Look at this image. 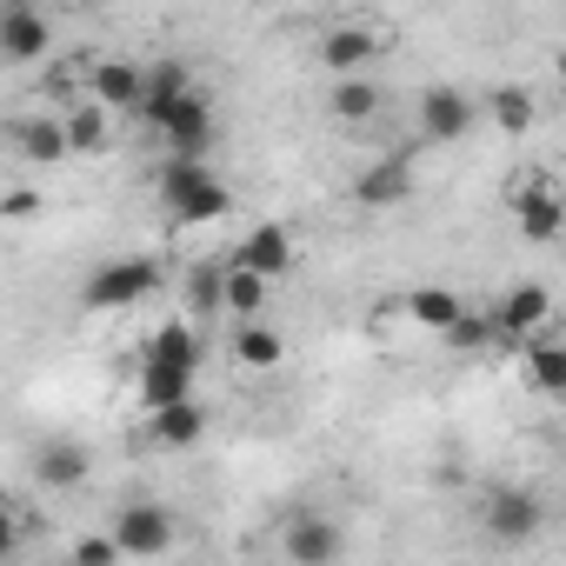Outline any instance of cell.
I'll list each match as a JSON object with an SVG mask.
<instances>
[{
    "label": "cell",
    "instance_id": "10",
    "mask_svg": "<svg viewBox=\"0 0 566 566\" xmlns=\"http://www.w3.org/2000/svg\"><path fill=\"white\" fill-rule=\"evenodd\" d=\"M513 220H520V233L539 247V240H553L559 233V193L553 187H539V180H526L520 193H513Z\"/></svg>",
    "mask_w": 566,
    "mask_h": 566
},
{
    "label": "cell",
    "instance_id": "25",
    "mask_svg": "<svg viewBox=\"0 0 566 566\" xmlns=\"http://www.w3.org/2000/svg\"><path fill=\"white\" fill-rule=\"evenodd\" d=\"M187 307H193V314H220V307H227V266L200 260V266L187 273Z\"/></svg>",
    "mask_w": 566,
    "mask_h": 566
},
{
    "label": "cell",
    "instance_id": "9",
    "mask_svg": "<svg viewBox=\"0 0 566 566\" xmlns=\"http://www.w3.org/2000/svg\"><path fill=\"white\" fill-rule=\"evenodd\" d=\"M287 559H301V566H321V559H334L340 553V526L334 520H321V513H294L287 520Z\"/></svg>",
    "mask_w": 566,
    "mask_h": 566
},
{
    "label": "cell",
    "instance_id": "13",
    "mask_svg": "<svg viewBox=\"0 0 566 566\" xmlns=\"http://www.w3.org/2000/svg\"><path fill=\"white\" fill-rule=\"evenodd\" d=\"M407 193H413V167L407 160H380V167H367L354 180V200L360 207H400Z\"/></svg>",
    "mask_w": 566,
    "mask_h": 566
},
{
    "label": "cell",
    "instance_id": "17",
    "mask_svg": "<svg viewBox=\"0 0 566 566\" xmlns=\"http://www.w3.org/2000/svg\"><path fill=\"white\" fill-rule=\"evenodd\" d=\"M140 94H147V74H134L127 61H101L94 67V101L101 107H140Z\"/></svg>",
    "mask_w": 566,
    "mask_h": 566
},
{
    "label": "cell",
    "instance_id": "14",
    "mask_svg": "<svg viewBox=\"0 0 566 566\" xmlns=\"http://www.w3.org/2000/svg\"><path fill=\"white\" fill-rule=\"evenodd\" d=\"M546 314H553V294H546V287H513V294L500 301V327L520 334V340H533V334L546 327Z\"/></svg>",
    "mask_w": 566,
    "mask_h": 566
},
{
    "label": "cell",
    "instance_id": "15",
    "mask_svg": "<svg viewBox=\"0 0 566 566\" xmlns=\"http://www.w3.org/2000/svg\"><path fill=\"white\" fill-rule=\"evenodd\" d=\"M266 287H273V280H266L260 266H240V260H227V314H240V321H260V314H266Z\"/></svg>",
    "mask_w": 566,
    "mask_h": 566
},
{
    "label": "cell",
    "instance_id": "8",
    "mask_svg": "<svg viewBox=\"0 0 566 566\" xmlns=\"http://www.w3.org/2000/svg\"><path fill=\"white\" fill-rule=\"evenodd\" d=\"M374 61H380V34L374 28H334L321 41V67L327 74H367Z\"/></svg>",
    "mask_w": 566,
    "mask_h": 566
},
{
    "label": "cell",
    "instance_id": "27",
    "mask_svg": "<svg viewBox=\"0 0 566 566\" xmlns=\"http://www.w3.org/2000/svg\"><path fill=\"white\" fill-rule=\"evenodd\" d=\"M147 360H167V367H193L200 354H193V334H187L180 321H167V327H154V340H147Z\"/></svg>",
    "mask_w": 566,
    "mask_h": 566
},
{
    "label": "cell",
    "instance_id": "18",
    "mask_svg": "<svg viewBox=\"0 0 566 566\" xmlns=\"http://www.w3.org/2000/svg\"><path fill=\"white\" fill-rule=\"evenodd\" d=\"M180 94H193V81H187V67L180 61H160L154 74H147V94H140V114H147V127L180 101Z\"/></svg>",
    "mask_w": 566,
    "mask_h": 566
},
{
    "label": "cell",
    "instance_id": "21",
    "mask_svg": "<svg viewBox=\"0 0 566 566\" xmlns=\"http://www.w3.org/2000/svg\"><path fill=\"white\" fill-rule=\"evenodd\" d=\"M526 380L539 394H566V340H526Z\"/></svg>",
    "mask_w": 566,
    "mask_h": 566
},
{
    "label": "cell",
    "instance_id": "30",
    "mask_svg": "<svg viewBox=\"0 0 566 566\" xmlns=\"http://www.w3.org/2000/svg\"><path fill=\"white\" fill-rule=\"evenodd\" d=\"M447 340H453V354H473V347H486V321H473V314H460V321L447 327Z\"/></svg>",
    "mask_w": 566,
    "mask_h": 566
},
{
    "label": "cell",
    "instance_id": "31",
    "mask_svg": "<svg viewBox=\"0 0 566 566\" xmlns=\"http://www.w3.org/2000/svg\"><path fill=\"white\" fill-rule=\"evenodd\" d=\"M553 74H559V87H566V54H559V61H553Z\"/></svg>",
    "mask_w": 566,
    "mask_h": 566
},
{
    "label": "cell",
    "instance_id": "2",
    "mask_svg": "<svg viewBox=\"0 0 566 566\" xmlns=\"http://www.w3.org/2000/svg\"><path fill=\"white\" fill-rule=\"evenodd\" d=\"M154 287H160V260H107V266L87 273L81 307H94V314H120V307L154 301Z\"/></svg>",
    "mask_w": 566,
    "mask_h": 566
},
{
    "label": "cell",
    "instance_id": "28",
    "mask_svg": "<svg viewBox=\"0 0 566 566\" xmlns=\"http://www.w3.org/2000/svg\"><path fill=\"white\" fill-rule=\"evenodd\" d=\"M67 140H74V154H101V147H107V107H101V101L81 107V114L67 120Z\"/></svg>",
    "mask_w": 566,
    "mask_h": 566
},
{
    "label": "cell",
    "instance_id": "12",
    "mask_svg": "<svg viewBox=\"0 0 566 566\" xmlns=\"http://www.w3.org/2000/svg\"><path fill=\"white\" fill-rule=\"evenodd\" d=\"M327 107H334V120H347V127L374 120V114H380V87H374V74H334Z\"/></svg>",
    "mask_w": 566,
    "mask_h": 566
},
{
    "label": "cell",
    "instance_id": "11",
    "mask_svg": "<svg viewBox=\"0 0 566 566\" xmlns=\"http://www.w3.org/2000/svg\"><path fill=\"white\" fill-rule=\"evenodd\" d=\"M0 48H8V61H41L48 54V21L14 0V8L0 14Z\"/></svg>",
    "mask_w": 566,
    "mask_h": 566
},
{
    "label": "cell",
    "instance_id": "23",
    "mask_svg": "<svg viewBox=\"0 0 566 566\" xmlns=\"http://www.w3.org/2000/svg\"><path fill=\"white\" fill-rule=\"evenodd\" d=\"M41 480H48V486H81V480H87V447H81V440L41 447Z\"/></svg>",
    "mask_w": 566,
    "mask_h": 566
},
{
    "label": "cell",
    "instance_id": "5",
    "mask_svg": "<svg viewBox=\"0 0 566 566\" xmlns=\"http://www.w3.org/2000/svg\"><path fill=\"white\" fill-rule=\"evenodd\" d=\"M467 127H473V101L460 87H427L420 94V134H427V147H447Z\"/></svg>",
    "mask_w": 566,
    "mask_h": 566
},
{
    "label": "cell",
    "instance_id": "7",
    "mask_svg": "<svg viewBox=\"0 0 566 566\" xmlns=\"http://www.w3.org/2000/svg\"><path fill=\"white\" fill-rule=\"evenodd\" d=\"M233 260H240V266H260L266 280H280V273L294 266V233L280 227V220H260V227L233 247Z\"/></svg>",
    "mask_w": 566,
    "mask_h": 566
},
{
    "label": "cell",
    "instance_id": "22",
    "mask_svg": "<svg viewBox=\"0 0 566 566\" xmlns=\"http://www.w3.org/2000/svg\"><path fill=\"white\" fill-rule=\"evenodd\" d=\"M486 114H493V127H500V134H533V94H526V87H513V81L486 94Z\"/></svg>",
    "mask_w": 566,
    "mask_h": 566
},
{
    "label": "cell",
    "instance_id": "1",
    "mask_svg": "<svg viewBox=\"0 0 566 566\" xmlns=\"http://www.w3.org/2000/svg\"><path fill=\"white\" fill-rule=\"evenodd\" d=\"M160 200L187 220V227H207V220H220L227 207H233V193L213 180V167L207 160H193V154H167L160 160Z\"/></svg>",
    "mask_w": 566,
    "mask_h": 566
},
{
    "label": "cell",
    "instance_id": "20",
    "mask_svg": "<svg viewBox=\"0 0 566 566\" xmlns=\"http://www.w3.org/2000/svg\"><path fill=\"white\" fill-rule=\"evenodd\" d=\"M200 427H207V413H200L193 400H167V407H154V440H160V447H193Z\"/></svg>",
    "mask_w": 566,
    "mask_h": 566
},
{
    "label": "cell",
    "instance_id": "4",
    "mask_svg": "<svg viewBox=\"0 0 566 566\" xmlns=\"http://www.w3.org/2000/svg\"><path fill=\"white\" fill-rule=\"evenodd\" d=\"M114 533H120V546H127L134 559H160V553L174 546V513L154 506V500H134V506L114 520Z\"/></svg>",
    "mask_w": 566,
    "mask_h": 566
},
{
    "label": "cell",
    "instance_id": "19",
    "mask_svg": "<svg viewBox=\"0 0 566 566\" xmlns=\"http://www.w3.org/2000/svg\"><path fill=\"white\" fill-rule=\"evenodd\" d=\"M140 400H147V407H167V400H193V367H167V360H147V367H140Z\"/></svg>",
    "mask_w": 566,
    "mask_h": 566
},
{
    "label": "cell",
    "instance_id": "24",
    "mask_svg": "<svg viewBox=\"0 0 566 566\" xmlns=\"http://www.w3.org/2000/svg\"><path fill=\"white\" fill-rule=\"evenodd\" d=\"M280 354H287V340H280L273 327H260V321H247L240 340H233V360L240 367H280Z\"/></svg>",
    "mask_w": 566,
    "mask_h": 566
},
{
    "label": "cell",
    "instance_id": "29",
    "mask_svg": "<svg viewBox=\"0 0 566 566\" xmlns=\"http://www.w3.org/2000/svg\"><path fill=\"white\" fill-rule=\"evenodd\" d=\"M127 546H120V533H87V539H74V566H114Z\"/></svg>",
    "mask_w": 566,
    "mask_h": 566
},
{
    "label": "cell",
    "instance_id": "6",
    "mask_svg": "<svg viewBox=\"0 0 566 566\" xmlns=\"http://www.w3.org/2000/svg\"><path fill=\"white\" fill-rule=\"evenodd\" d=\"M539 526H546V506H539L533 493H493V500H486V533H493V539L520 546V539H533Z\"/></svg>",
    "mask_w": 566,
    "mask_h": 566
},
{
    "label": "cell",
    "instance_id": "26",
    "mask_svg": "<svg viewBox=\"0 0 566 566\" xmlns=\"http://www.w3.org/2000/svg\"><path fill=\"white\" fill-rule=\"evenodd\" d=\"M14 140H21V154H28V160H61V154L74 147V140H67V120H28Z\"/></svg>",
    "mask_w": 566,
    "mask_h": 566
},
{
    "label": "cell",
    "instance_id": "16",
    "mask_svg": "<svg viewBox=\"0 0 566 566\" xmlns=\"http://www.w3.org/2000/svg\"><path fill=\"white\" fill-rule=\"evenodd\" d=\"M460 314H467V301H460L453 287H413V294H407V321H413V327H433V334H447Z\"/></svg>",
    "mask_w": 566,
    "mask_h": 566
},
{
    "label": "cell",
    "instance_id": "3",
    "mask_svg": "<svg viewBox=\"0 0 566 566\" xmlns=\"http://www.w3.org/2000/svg\"><path fill=\"white\" fill-rule=\"evenodd\" d=\"M154 134L167 140V154H193V160H207V147H213V114H207L200 94H180V101L154 120Z\"/></svg>",
    "mask_w": 566,
    "mask_h": 566
}]
</instances>
